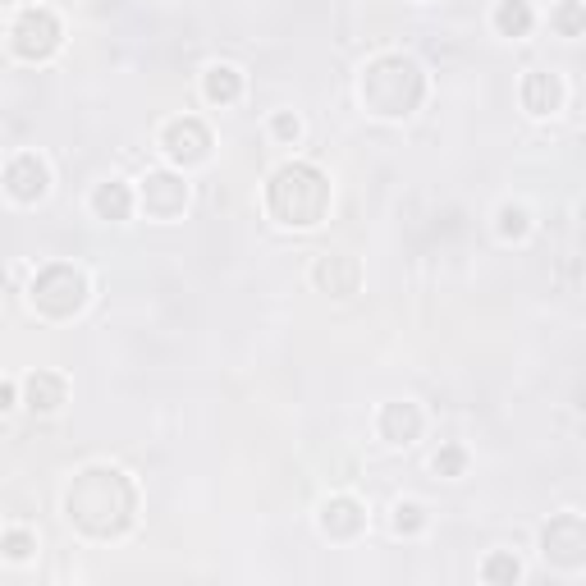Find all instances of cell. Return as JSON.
I'll use <instances>...</instances> for the list:
<instances>
[{"label": "cell", "instance_id": "1", "mask_svg": "<svg viewBox=\"0 0 586 586\" xmlns=\"http://www.w3.org/2000/svg\"><path fill=\"white\" fill-rule=\"evenodd\" d=\"M330 207V184L326 174L312 165H284L271 179V211L280 216V225H316Z\"/></svg>", "mask_w": 586, "mask_h": 586}, {"label": "cell", "instance_id": "2", "mask_svg": "<svg viewBox=\"0 0 586 586\" xmlns=\"http://www.w3.org/2000/svg\"><path fill=\"white\" fill-rule=\"evenodd\" d=\"M422 69L403 55H385L367 69L362 78V101H367L376 115L385 120H399V115H413V106L422 101Z\"/></svg>", "mask_w": 586, "mask_h": 586}, {"label": "cell", "instance_id": "3", "mask_svg": "<svg viewBox=\"0 0 586 586\" xmlns=\"http://www.w3.org/2000/svg\"><path fill=\"white\" fill-rule=\"evenodd\" d=\"M120 477V472H110V467H92L78 477V486L69 490V518L92 536H120L133 518V500H120L110 504V481Z\"/></svg>", "mask_w": 586, "mask_h": 586}, {"label": "cell", "instance_id": "4", "mask_svg": "<svg viewBox=\"0 0 586 586\" xmlns=\"http://www.w3.org/2000/svg\"><path fill=\"white\" fill-rule=\"evenodd\" d=\"M33 303L46 316H74L87 303V280L74 266H46L33 284Z\"/></svg>", "mask_w": 586, "mask_h": 586}, {"label": "cell", "instance_id": "5", "mask_svg": "<svg viewBox=\"0 0 586 586\" xmlns=\"http://www.w3.org/2000/svg\"><path fill=\"white\" fill-rule=\"evenodd\" d=\"M60 46V19L51 10H23L14 23V51L23 60H46Z\"/></svg>", "mask_w": 586, "mask_h": 586}, {"label": "cell", "instance_id": "6", "mask_svg": "<svg viewBox=\"0 0 586 586\" xmlns=\"http://www.w3.org/2000/svg\"><path fill=\"white\" fill-rule=\"evenodd\" d=\"M541 545H545V559H554L559 568H582L586 559V527L577 513H559L541 532Z\"/></svg>", "mask_w": 586, "mask_h": 586}, {"label": "cell", "instance_id": "7", "mask_svg": "<svg viewBox=\"0 0 586 586\" xmlns=\"http://www.w3.org/2000/svg\"><path fill=\"white\" fill-rule=\"evenodd\" d=\"M161 142H165V152H170V161H179V165H197V161H207L211 133L202 129V120L184 115V120H170V124H165Z\"/></svg>", "mask_w": 586, "mask_h": 586}, {"label": "cell", "instance_id": "8", "mask_svg": "<svg viewBox=\"0 0 586 586\" xmlns=\"http://www.w3.org/2000/svg\"><path fill=\"white\" fill-rule=\"evenodd\" d=\"M46 184H51V174H46V161L33 152H19L5 170V188H10L14 202H37L46 197Z\"/></svg>", "mask_w": 586, "mask_h": 586}, {"label": "cell", "instance_id": "9", "mask_svg": "<svg viewBox=\"0 0 586 586\" xmlns=\"http://www.w3.org/2000/svg\"><path fill=\"white\" fill-rule=\"evenodd\" d=\"M184 202H188L184 179H174V174H147V184H142V207H147V216L170 220L184 211Z\"/></svg>", "mask_w": 586, "mask_h": 586}, {"label": "cell", "instance_id": "10", "mask_svg": "<svg viewBox=\"0 0 586 586\" xmlns=\"http://www.w3.org/2000/svg\"><path fill=\"white\" fill-rule=\"evenodd\" d=\"M362 522H367V513H362L358 500H348V495H339V500H330L326 509H321V532L335 536V541H348V536L362 532Z\"/></svg>", "mask_w": 586, "mask_h": 586}, {"label": "cell", "instance_id": "11", "mask_svg": "<svg viewBox=\"0 0 586 586\" xmlns=\"http://www.w3.org/2000/svg\"><path fill=\"white\" fill-rule=\"evenodd\" d=\"M417 431H422L417 403H385V413H380V435H385L390 445H413Z\"/></svg>", "mask_w": 586, "mask_h": 586}, {"label": "cell", "instance_id": "12", "mask_svg": "<svg viewBox=\"0 0 586 586\" xmlns=\"http://www.w3.org/2000/svg\"><path fill=\"white\" fill-rule=\"evenodd\" d=\"M559 101H564L559 78L554 74H527V83H522V106L532 110V115H550V110H559Z\"/></svg>", "mask_w": 586, "mask_h": 586}, {"label": "cell", "instance_id": "13", "mask_svg": "<svg viewBox=\"0 0 586 586\" xmlns=\"http://www.w3.org/2000/svg\"><path fill=\"white\" fill-rule=\"evenodd\" d=\"M316 284H326L330 293H353L358 289V266H353V257H344V252H335V257H321V266H316Z\"/></svg>", "mask_w": 586, "mask_h": 586}, {"label": "cell", "instance_id": "14", "mask_svg": "<svg viewBox=\"0 0 586 586\" xmlns=\"http://www.w3.org/2000/svg\"><path fill=\"white\" fill-rule=\"evenodd\" d=\"M65 403V380L51 376V371H33L28 376V408L33 413H55Z\"/></svg>", "mask_w": 586, "mask_h": 586}, {"label": "cell", "instance_id": "15", "mask_svg": "<svg viewBox=\"0 0 586 586\" xmlns=\"http://www.w3.org/2000/svg\"><path fill=\"white\" fill-rule=\"evenodd\" d=\"M92 211H97L101 220H129V211H133V193L124 184H101L97 193H92Z\"/></svg>", "mask_w": 586, "mask_h": 586}, {"label": "cell", "instance_id": "16", "mask_svg": "<svg viewBox=\"0 0 586 586\" xmlns=\"http://www.w3.org/2000/svg\"><path fill=\"white\" fill-rule=\"evenodd\" d=\"M207 101H220V106H229V101H239V92H243V78H239V69L234 65H211L207 69Z\"/></svg>", "mask_w": 586, "mask_h": 586}, {"label": "cell", "instance_id": "17", "mask_svg": "<svg viewBox=\"0 0 586 586\" xmlns=\"http://www.w3.org/2000/svg\"><path fill=\"white\" fill-rule=\"evenodd\" d=\"M495 28L504 37H527L532 33V5L527 0H504L500 10H495Z\"/></svg>", "mask_w": 586, "mask_h": 586}, {"label": "cell", "instance_id": "18", "mask_svg": "<svg viewBox=\"0 0 586 586\" xmlns=\"http://www.w3.org/2000/svg\"><path fill=\"white\" fill-rule=\"evenodd\" d=\"M481 577H486V582H518L522 564L513 559V554H490L486 568H481Z\"/></svg>", "mask_w": 586, "mask_h": 586}, {"label": "cell", "instance_id": "19", "mask_svg": "<svg viewBox=\"0 0 586 586\" xmlns=\"http://www.w3.org/2000/svg\"><path fill=\"white\" fill-rule=\"evenodd\" d=\"M422 527H426L422 504H399V509H394V532L399 536H413V532H422Z\"/></svg>", "mask_w": 586, "mask_h": 586}, {"label": "cell", "instance_id": "20", "mask_svg": "<svg viewBox=\"0 0 586 586\" xmlns=\"http://www.w3.org/2000/svg\"><path fill=\"white\" fill-rule=\"evenodd\" d=\"M463 467H467V454L458 445H445L435 454V472H440V477H463Z\"/></svg>", "mask_w": 586, "mask_h": 586}, {"label": "cell", "instance_id": "21", "mask_svg": "<svg viewBox=\"0 0 586 586\" xmlns=\"http://www.w3.org/2000/svg\"><path fill=\"white\" fill-rule=\"evenodd\" d=\"M500 234L504 239H522V234H527V211L522 207H500Z\"/></svg>", "mask_w": 586, "mask_h": 586}, {"label": "cell", "instance_id": "22", "mask_svg": "<svg viewBox=\"0 0 586 586\" xmlns=\"http://www.w3.org/2000/svg\"><path fill=\"white\" fill-rule=\"evenodd\" d=\"M0 550L10 554V559H28V554L37 550V541L28 532H5V536H0Z\"/></svg>", "mask_w": 586, "mask_h": 586}, {"label": "cell", "instance_id": "23", "mask_svg": "<svg viewBox=\"0 0 586 586\" xmlns=\"http://www.w3.org/2000/svg\"><path fill=\"white\" fill-rule=\"evenodd\" d=\"M554 23H559V33H564V37H577V33H582V5H577V0H568L564 10L554 14Z\"/></svg>", "mask_w": 586, "mask_h": 586}, {"label": "cell", "instance_id": "24", "mask_svg": "<svg viewBox=\"0 0 586 586\" xmlns=\"http://www.w3.org/2000/svg\"><path fill=\"white\" fill-rule=\"evenodd\" d=\"M303 133V124L293 120V115H275V138H284V142H293Z\"/></svg>", "mask_w": 586, "mask_h": 586}, {"label": "cell", "instance_id": "25", "mask_svg": "<svg viewBox=\"0 0 586 586\" xmlns=\"http://www.w3.org/2000/svg\"><path fill=\"white\" fill-rule=\"evenodd\" d=\"M5 408H14V385H5V380H0V413H5Z\"/></svg>", "mask_w": 586, "mask_h": 586}]
</instances>
